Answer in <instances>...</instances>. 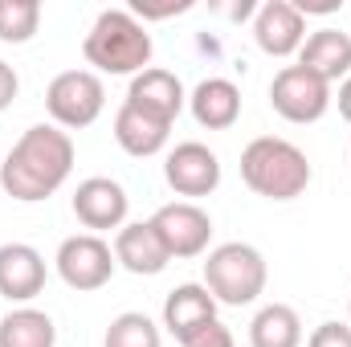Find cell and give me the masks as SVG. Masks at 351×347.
Masks as SVG:
<instances>
[{"label": "cell", "instance_id": "30bf717a", "mask_svg": "<svg viewBox=\"0 0 351 347\" xmlns=\"http://www.w3.org/2000/svg\"><path fill=\"white\" fill-rule=\"evenodd\" d=\"M254 41L269 58H290L306 41V16L294 8V0H265L254 16Z\"/></svg>", "mask_w": 351, "mask_h": 347}, {"label": "cell", "instance_id": "5b68a950", "mask_svg": "<svg viewBox=\"0 0 351 347\" xmlns=\"http://www.w3.org/2000/svg\"><path fill=\"white\" fill-rule=\"evenodd\" d=\"M102 106H106V86L94 70H66L45 90V110H49L53 127H62V131L90 127L102 115Z\"/></svg>", "mask_w": 351, "mask_h": 347}, {"label": "cell", "instance_id": "ffe728a7", "mask_svg": "<svg viewBox=\"0 0 351 347\" xmlns=\"http://www.w3.org/2000/svg\"><path fill=\"white\" fill-rule=\"evenodd\" d=\"M53 344H58V327L45 311L21 307V311H8L0 319V347H53Z\"/></svg>", "mask_w": 351, "mask_h": 347}, {"label": "cell", "instance_id": "4316f807", "mask_svg": "<svg viewBox=\"0 0 351 347\" xmlns=\"http://www.w3.org/2000/svg\"><path fill=\"white\" fill-rule=\"evenodd\" d=\"M294 8H298L302 16H306V12H319V16H327V12H339V8H343V0H298Z\"/></svg>", "mask_w": 351, "mask_h": 347}, {"label": "cell", "instance_id": "d4e9b609", "mask_svg": "<svg viewBox=\"0 0 351 347\" xmlns=\"http://www.w3.org/2000/svg\"><path fill=\"white\" fill-rule=\"evenodd\" d=\"M192 4L188 0H172V4H147V0H131V16H143V21H164L176 12H188Z\"/></svg>", "mask_w": 351, "mask_h": 347}, {"label": "cell", "instance_id": "44dd1931", "mask_svg": "<svg viewBox=\"0 0 351 347\" xmlns=\"http://www.w3.org/2000/svg\"><path fill=\"white\" fill-rule=\"evenodd\" d=\"M37 25H41V4L37 0H0V41L4 45L33 41Z\"/></svg>", "mask_w": 351, "mask_h": 347}, {"label": "cell", "instance_id": "7c38bea8", "mask_svg": "<svg viewBox=\"0 0 351 347\" xmlns=\"http://www.w3.org/2000/svg\"><path fill=\"white\" fill-rule=\"evenodd\" d=\"M41 290H45V258L25 241L0 246V294L8 302H29Z\"/></svg>", "mask_w": 351, "mask_h": 347}, {"label": "cell", "instance_id": "83f0119b", "mask_svg": "<svg viewBox=\"0 0 351 347\" xmlns=\"http://www.w3.org/2000/svg\"><path fill=\"white\" fill-rule=\"evenodd\" d=\"M339 115L351 123V74L343 78V86H339Z\"/></svg>", "mask_w": 351, "mask_h": 347}, {"label": "cell", "instance_id": "484cf974", "mask_svg": "<svg viewBox=\"0 0 351 347\" xmlns=\"http://www.w3.org/2000/svg\"><path fill=\"white\" fill-rule=\"evenodd\" d=\"M16 90H21V78H16V70H12L8 62H0V110H8V106H12Z\"/></svg>", "mask_w": 351, "mask_h": 347}, {"label": "cell", "instance_id": "ba28073f", "mask_svg": "<svg viewBox=\"0 0 351 347\" xmlns=\"http://www.w3.org/2000/svg\"><path fill=\"white\" fill-rule=\"evenodd\" d=\"M152 225H156V233L172 258H200L208 250V237H213V217L192 200L164 204L152 217Z\"/></svg>", "mask_w": 351, "mask_h": 347}, {"label": "cell", "instance_id": "e0dca14e", "mask_svg": "<svg viewBox=\"0 0 351 347\" xmlns=\"http://www.w3.org/2000/svg\"><path fill=\"white\" fill-rule=\"evenodd\" d=\"M192 119L208 131H229L241 119V90L233 86L229 78H204L200 86L188 94Z\"/></svg>", "mask_w": 351, "mask_h": 347}, {"label": "cell", "instance_id": "8992f818", "mask_svg": "<svg viewBox=\"0 0 351 347\" xmlns=\"http://www.w3.org/2000/svg\"><path fill=\"white\" fill-rule=\"evenodd\" d=\"M269 106L286 123H319L331 106V86L302 66H282L269 82Z\"/></svg>", "mask_w": 351, "mask_h": 347}, {"label": "cell", "instance_id": "8fae6325", "mask_svg": "<svg viewBox=\"0 0 351 347\" xmlns=\"http://www.w3.org/2000/svg\"><path fill=\"white\" fill-rule=\"evenodd\" d=\"M127 192H123V184L119 180H110V176H90L78 184V192H74V217L94 229V233H102V229H123V221H127Z\"/></svg>", "mask_w": 351, "mask_h": 347}, {"label": "cell", "instance_id": "d6986e66", "mask_svg": "<svg viewBox=\"0 0 351 347\" xmlns=\"http://www.w3.org/2000/svg\"><path fill=\"white\" fill-rule=\"evenodd\" d=\"M250 347H302V319L286 302H269L250 323Z\"/></svg>", "mask_w": 351, "mask_h": 347}, {"label": "cell", "instance_id": "7402d4cb", "mask_svg": "<svg viewBox=\"0 0 351 347\" xmlns=\"http://www.w3.org/2000/svg\"><path fill=\"white\" fill-rule=\"evenodd\" d=\"M102 347H160V327L139 311H123L119 319H110Z\"/></svg>", "mask_w": 351, "mask_h": 347}, {"label": "cell", "instance_id": "7a4b0ae2", "mask_svg": "<svg viewBox=\"0 0 351 347\" xmlns=\"http://www.w3.org/2000/svg\"><path fill=\"white\" fill-rule=\"evenodd\" d=\"M82 53L98 74H143L152 62V33L131 8H106L90 25Z\"/></svg>", "mask_w": 351, "mask_h": 347}, {"label": "cell", "instance_id": "cb8c5ba5", "mask_svg": "<svg viewBox=\"0 0 351 347\" xmlns=\"http://www.w3.org/2000/svg\"><path fill=\"white\" fill-rule=\"evenodd\" d=\"M306 347H351V327L348 323H319Z\"/></svg>", "mask_w": 351, "mask_h": 347}, {"label": "cell", "instance_id": "52a82bcc", "mask_svg": "<svg viewBox=\"0 0 351 347\" xmlns=\"http://www.w3.org/2000/svg\"><path fill=\"white\" fill-rule=\"evenodd\" d=\"M58 274L70 290H102L114 274V250L98 233H74L58 246Z\"/></svg>", "mask_w": 351, "mask_h": 347}, {"label": "cell", "instance_id": "ac0fdd59", "mask_svg": "<svg viewBox=\"0 0 351 347\" xmlns=\"http://www.w3.org/2000/svg\"><path fill=\"white\" fill-rule=\"evenodd\" d=\"M208 319H217V298L208 294V286L200 282H184L164 298V327L184 344L196 327H204Z\"/></svg>", "mask_w": 351, "mask_h": 347}, {"label": "cell", "instance_id": "277c9868", "mask_svg": "<svg viewBox=\"0 0 351 347\" xmlns=\"http://www.w3.org/2000/svg\"><path fill=\"white\" fill-rule=\"evenodd\" d=\"M204 286L225 307H250L265 290V258L245 241L217 246L204 261Z\"/></svg>", "mask_w": 351, "mask_h": 347}, {"label": "cell", "instance_id": "2e32d148", "mask_svg": "<svg viewBox=\"0 0 351 347\" xmlns=\"http://www.w3.org/2000/svg\"><path fill=\"white\" fill-rule=\"evenodd\" d=\"M168 135H172V123H164V119H156V115L131 106V102H123L119 115H114V139H119V147H123L127 156H135V160H147V156L164 152Z\"/></svg>", "mask_w": 351, "mask_h": 347}, {"label": "cell", "instance_id": "f1b7e54d", "mask_svg": "<svg viewBox=\"0 0 351 347\" xmlns=\"http://www.w3.org/2000/svg\"><path fill=\"white\" fill-rule=\"evenodd\" d=\"M348 327H351V323H348Z\"/></svg>", "mask_w": 351, "mask_h": 347}, {"label": "cell", "instance_id": "3957f363", "mask_svg": "<svg viewBox=\"0 0 351 347\" xmlns=\"http://www.w3.org/2000/svg\"><path fill=\"white\" fill-rule=\"evenodd\" d=\"M311 160L290 139L262 135L241 152V180L265 200H294L311 184Z\"/></svg>", "mask_w": 351, "mask_h": 347}, {"label": "cell", "instance_id": "5bb4252c", "mask_svg": "<svg viewBox=\"0 0 351 347\" xmlns=\"http://www.w3.org/2000/svg\"><path fill=\"white\" fill-rule=\"evenodd\" d=\"M127 102L139 106V110H147V115H156V119H164V123H176V115L184 110V86H180V78H176L172 70L147 66L143 74L131 78Z\"/></svg>", "mask_w": 351, "mask_h": 347}, {"label": "cell", "instance_id": "6da1fadb", "mask_svg": "<svg viewBox=\"0 0 351 347\" xmlns=\"http://www.w3.org/2000/svg\"><path fill=\"white\" fill-rule=\"evenodd\" d=\"M70 172H74V139H70V131H62L53 123H37L4 156L0 188L21 204H37V200H49L70 180Z\"/></svg>", "mask_w": 351, "mask_h": 347}, {"label": "cell", "instance_id": "603a6c76", "mask_svg": "<svg viewBox=\"0 0 351 347\" xmlns=\"http://www.w3.org/2000/svg\"><path fill=\"white\" fill-rule=\"evenodd\" d=\"M180 347H233V331H229L221 319H208L204 327H196Z\"/></svg>", "mask_w": 351, "mask_h": 347}, {"label": "cell", "instance_id": "9c48e42d", "mask_svg": "<svg viewBox=\"0 0 351 347\" xmlns=\"http://www.w3.org/2000/svg\"><path fill=\"white\" fill-rule=\"evenodd\" d=\"M164 180L176 196H208L221 184V160L204 143H176L164 160Z\"/></svg>", "mask_w": 351, "mask_h": 347}, {"label": "cell", "instance_id": "9a60e30c", "mask_svg": "<svg viewBox=\"0 0 351 347\" xmlns=\"http://www.w3.org/2000/svg\"><path fill=\"white\" fill-rule=\"evenodd\" d=\"M298 66L311 70L315 78H323L327 86L351 74V37L339 29H315L302 49H298Z\"/></svg>", "mask_w": 351, "mask_h": 347}, {"label": "cell", "instance_id": "4fadbf2b", "mask_svg": "<svg viewBox=\"0 0 351 347\" xmlns=\"http://www.w3.org/2000/svg\"><path fill=\"white\" fill-rule=\"evenodd\" d=\"M114 261L139 278H152V274H164L172 254L164 250L160 233L152 221H135V225H123L119 237H114Z\"/></svg>", "mask_w": 351, "mask_h": 347}]
</instances>
